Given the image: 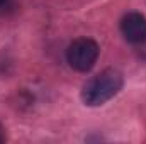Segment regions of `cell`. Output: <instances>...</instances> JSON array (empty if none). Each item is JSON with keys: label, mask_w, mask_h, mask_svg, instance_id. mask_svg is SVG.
Returning <instances> with one entry per match:
<instances>
[{"label": "cell", "mask_w": 146, "mask_h": 144, "mask_svg": "<svg viewBox=\"0 0 146 144\" xmlns=\"http://www.w3.org/2000/svg\"><path fill=\"white\" fill-rule=\"evenodd\" d=\"M7 2H9V0H0V9H2L3 5H7Z\"/></svg>", "instance_id": "obj_4"}, {"label": "cell", "mask_w": 146, "mask_h": 144, "mask_svg": "<svg viewBox=\"0 0 146 144\" xmlns=\"http://www.w3.org/2000/svg\"><path fill=\"white\" fill-rule=\"evenodd\" d=\"M122 87V76L115 70H106L88 80L82 90V98L87 105L97 107L110 100Z\"/></svg>", "instance_id": "obj_1"}, {"label": "cell", "mask_w": 146, "mask_h": 144, "mask_svg": "<svg viewBox=\"0 0 146 144\" xmlns=\"http://www.w3.org/2000/svg\"><path fill=\"white\" fill-rule=\"evenodd\" d=\"M121 31L131 44H143L146 41V19L138 12H129L121 20Z\"/></svg>", "instance_id": "obj_3"}, {"label": "cell", "mask_w": 146, "mask_h": 144, "mask_svg": "<svg viewBox=\"0 0 146 144\" xmlns=\"http://www.w3.org/2000/svg\"><path fill=\"white\" fill-rule=\"evenodd\" d=\"M97 58H99V46L95 41L87 39V37L73 41L66 51V59H68L70 66L82 73L92 70Z\"/></svg>", "instance_id": "obj_2"}]
</instances>
